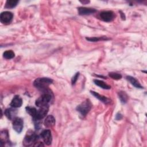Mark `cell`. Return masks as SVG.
I'll return each instance as SVG.
<instances>
[{
	"label": "cell",
	"mask_w": 147,
	"mask_h": 147,
	"mask_svg": "<svg viewBox=\"0 0 147 147\" xmlns=\"http://www.w3.org/2000/svg\"><path fill=\"white\" fill-rule=\"evenodd\" d=\"M24 126V121L23 120L18 117H16L13 121V129L20 133L22 131Z\"/></svg>",
	"instance_id": "8992f818"
},
{
	"label": "cell",
	"mask_w": 147,
	"mask_h": 147,
	"mask_svg": "<svg viewBox=\"0 0 147 147\" xmlns=\"http://www.w3.org/2000/svg\"><path fill=\"white\" fill-rule=\"evenodd\" d=\"M15 56V53L14 52L11 51V50H7L6 51H5L3 54V56L5 59H13Z\"/></svg>",
	"instance_id": "ffe728a7"
},
{
	"label": "cell",
	"mask_w": 147,
	"mask_h": 147,
	"mask_svg": "<svg viewBox=\"0 0 147 147\" xmlns=\"http://www.w3.org/2000/svg\"><path fill=\"white\" fill-rule=\"evenodd\" d=\"M119 98L122 103H126L128 99L127 95L124 91H119L118 92Z\"/></svg>",
	"instance_id": "ac0fdd59"
},
{
	"label": "cell",
	"mask_w": 147,
	"mask_h": 147,
	"mask_svg": "<svg viewBox=\"0 0 147 147\" xmlns=\"http://www.w3.org/2000/svg\"><path fill=\"white\" fill-rule=\"evenodd\" d=\"M41 138L47 145H50L52 143V135L49 130L47 129L43 130L40 134Z\"/></svg>",
	"instance_id": "52a82bcc"
},
{
	"label": "cell",
	"mask_w": 147,
	"mask_h": 147,
	"mask_svg": "<svg viewBox=\"0 0 147 147\" xmlns=\"http://www.w3.org/2000/svg\"><path fill=\"white\" fill-rule=\"evenodd\" d=\"M127 80L135 87L138 88H142L143 87L140 84L139 82L134 77H132L131 76H126Z\"/></svg>",
	"instance_id": "9a60e30c"
},
{
	"label": "cell",
	"mask_w": 147,
	"mask_h": 147,
	"mask_svg": "<svg viewBox=\"0 0 147 147\" xmlns=\"http://www.w3.org/2000/svg\"><path fill=\"white\" fill-rule=\"evenodd\" d=\"M49 109V106H45L44 107H40L38 110H37L36 114L35 117L33 118L34 120H40L44 118L47 114L48 113Z\"/></svg>",
	"instance_id": "5b68a950"
},
{
	"label": "cell",
	"mask_w": 147,
	"mask_h": 147,
	"mask_svg": "<svg viewBox=\"0 0 147 147\" xmlns=\"http://www.w3.org/2000/svg\"><path fill=\"white\" fill-rule=\"evenodd\" d=\"M79 76V72H77V73H76V74L73 76V78H72V80H71L72 84H74L76 83V80H78V78Z\"/></svg>",
	"instance_id": "cb8c5ba5"
},
{
	"label": "cell",
	"mask_w": 147,
	"mask_h": 147,
	"mask_svg": "<svg viewBox=\"0 0 147 147\" xmlns=\"http://www.w3.org/2000/svg\"><path fill=\"white\" fill-rule=\"evenodd\" d=\"M22 99L20 98V96L16 95L12 99L10 105L13 108H17V107H21L22 106Z\"/></svg>",
	"instance_id": "8fae6325"
},
{
	"label": "cell",
	"mask_w": 147,
	"mask_h": 147,
	"mask_svg": "<svg viewBox=\"0 0 147 147\" xmlns=\"http://www.w3.org/2000/svg\"><path fill=\"white\" fill-rule=\"evenodd\" d=\"M96 10L93 8L86 7H79L78 8L79 14L82 16L84 15H89L91 14H93L96 12Z\"/></svg>",
	"instance_id": "30bf717a"
},
{
	"label": "cell",
	"mask_w": 147,
	"mask_h": 147,
	"mask_svg": "<svg viewBox=\"0 0 147 147\" xmlns=\"http://www.w3.org/2000/svg\"><path fill=\"white\" fill-rule=\"evenodd\" d=\"M38 140V136L34 132L30 131V133L27 132L24 141L23 145L25 146H29L31 145H33L37 142Z\"/></svg>",
	"instance_id": "3957f363"
},
{
	"label": "cell",
	"mask_w": 147,
	"mask_h": 147,
	"mask_svg": "<svg viewBox=\"0 0 147 147\" xmlns=\"http://www.w3.org/2000/svg\"><path fill=\"white\" fill-rule=\"evenodd\" d=\"M94 83L98 86L102 88L103 89H106V90H109L111 88V87L107 84L106 83H105L104 82L100 80H98V79H94Z\"/></svg>",
	"instance_id": "e0dca14e"
},
{
	"label": "cell",
	"mask_w": 147,
	"mask_h": 147,
	"mask_svg": "<svg viewBox=\"0 0 147 147\" xmlns=\"http://www.w3.org/2000/svg\"><path fill=\"white\" fill-rule=\"evenodd\" d=\"M44 125L47 127H52L55 125V118L51 115L47 116L44 121Z\"/></svg>",
	"instance_id": "4fadbf2b"
},
{
	"label": "cell",
	"mask_w": 147,
	"mask_h": 147,
	"mask_svg": "<svg viewBox=\"0 0 147 147\" xmlns=\"http://www.w3.org/2000/svg\"><path fill=\"white\" fill-rule=\"evenodd\" d=\"M13 17V14L12 13H11L10 11H3L1 14L0 16V20L1 22L3 24H9L10 23Z\"/></svg>",
	"instance_id": "9c48e42d"
},
{
	"label": "cell",
	"mask_w": 147,
	"mask_h": 147,
	"mask_svg": "<svg viewBox=\"0 0 147 147\" xmlns=\"http://www.w3.org/2000/svg\"><path fill=\"white\" fill-rule=\"evenodd\" d=\"M91 106L92 105L90 101L88 99H86L77 106L76 110L82 116H85L91 110Z\"/></svg>",
	"instance_id": "277c9868"
},
{
	"label": "cell",
	"mask_w": 147,
	"mask_h": 147,
	"mask_svg": "<svg viewBox=\"0 0 147 147\" xmlns=\"http://www.w3.org/2000/svg\"><path fill=\"white\" fill-rule=\"evenodd\" d=\"M99 17L105 22H110L114 20L115 15L112 11H103L99 14Z\"/></svg>",
	"instance_id": "ba28073f"
},
{
	"label": "cell",
	"mask_w": 147,
	"mask_h": 147,
	"mask_svg": "<svg viewBox=\"0 0 147 147\" xmlns=\"http://www.w3.org/2000/svg\"><path fill=\"white\" fill-rule=\"evenodd\" d=\"M44 91L45 92L36 100L35 104L38 107L48 106L49 103L51 100L52 95L51 92L49 91H47V90H45Z\"/></svg>",
	"instance_id": "6da1fadb"
},
{
	"label": "cell",
	"mask_w": 147,
	"mask_h": 147,
	"mask_svg": "<svg viewBox=\"0 0 147 147\" xmlns=\"http://www.w3.org/2000/svg\"><path fill=\"white\" fill-rule=\"evenodd\" d=\"M4 113H5V115L6 116V117L9 119L12 120L16 118V115H17V110H15L12 108H10V109H7L5 111Z\"/></svg>",
	"instance_id": "7c38bea8"
},
{
	"label": "cell",
	"mask_w": 147,
	"mask_h": 147,
	"mask_svg": "<svg viewBox=\"0 0 147 147\" xmlns=\"http://www.w3.org/2000/svg\"><path fill=\"white\" fill-rule=\"evenodd\" d=\"M90 92H91V94H92L95 98H98L99 100H100L101 102H103L104 103L107 104V103H110L111 102L110 99H109V98H107V97H106V96H105L103 95L99 94L96 92H95L94 91H91Z\"/></svg>",
	"instance_id": "5bb4252c"
},
{
	"label": "cell",
	"mask_w": 147,
	"mask_h": 147,
	"mask_svg": "<svg viewBox=\"0 0 147 147\" xmlns=\"http://www.w3.org/2000/svg\"><path fill=\"white\" fill-rule=\"evenodd\" d=\"M87 40H88L90 41H92V42H95V41H98L99 40H109V38H107L106 37H87L86 38Z\"/></svg>",
	"instance_id": "603a6c76"
},
{
	"label": "cell",
	"mask_w": 147,
	"mask_h": 147,
	"mask_svg": "<svg viewBox=\"0 0 147 147\" xmlns=\"http://www.w3.org/2000/svg\"><path fill=\"white\" fill-rule=\"evenodd\" d=\"M18 3V1H16V0H8L6 1V4H5V7L7 9H11L13 8Z\"/></svg>",
	"instance_id": "d6986e66"
},
{
	"label": "cell",
	"mask_w": 147,
	"mask_h": 147,
	"mask_svg": "<svg viewBox=\"0 0 147 147\" xmlns=\"http://www.w3.org/2000/svg\"><path fill=\"white\" fill-rule=\"evenodd\" d=\"M1 146L3 145V144L8 143L9 142V135L8 132L6 130H2L1 132Z\"/></svg>",
	"instance_id": "2e32d148"
},
{
	"label": "cell",
	"mask_w": 147,
	"mask_h": 147,
	"mask_svg": "<svg viewBox=\"0 0 147 147\" xmlns=\"http://www.w3.org/2000/svg\"><path fill=\"white\" fill-rule=\"evenodd\" d=\"M109 75L110 78L115 80H119L121 79L122 78V75L121 74L116 72H110L109 74Z\"/></svg>",
	"instance_id": "7402d4cb"
},
{
	"label": "cell",
	"mask_w": 147,
	"mask_h": 147,
	"mask_svg": "<svg viewBox=\"0 0 147 147\" xmlns=\"http://www.w3.org/2000/svg\"><path fill=\"white\" fill-rule=\"evenodd\" d=\"M122 115L121 114H117L116 115L115 118H116L117 120H119V119H122Z\"/></svg>",
	"instance_id": "d4e9b609"
},
{
	"label": "cell",
	"mask_w": 147,
	"mask_h": 147,
	"mask_svg": "<svg viewBox=\"0 0 147 147\" xmlns=\"http://www.w3.org/2000/svg\"><path fill=\"white\" fill-rule=\"evenodd\" d=\"M53 82L52 79L48 78H38L33 83V85L40 90H46L49 84Z\"/></svg>",
	"instance_id": "7a4b0ae2"
},
{
	"label": "cell",
	"mask_w": 147,
	"mask_h": 147,
	"mask_svg": "<svg viewBox=\"0 0 147 147\" xmlns=\"http://www.w3.org/2000/svg\"><path fill=\"white\" fill-rule=\"evenodd\" d=\"M25 109H26V110L27 113L28 114H29L31 116H32L33 118H34L35 117V115L36 114L37 110L34 107L28 106V107H26Z\"/></svg>",
	"instance_id": "44dd1931"
}]
</instances>
